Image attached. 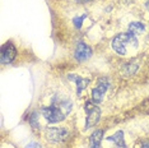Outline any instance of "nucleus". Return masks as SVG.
I'll return each instance as SVG.
<instances>
[{"label":"nucleus","instance_id":"1","mask_svg":"<svg viewBox=\"0 0 149 148\" xmlns=\"http://www.w3.org/2000/svg\"><path fill=\"white\" fill-rule=\"evenodd\" d=\"M127 43H133L134 47H136L138 40L134 33L126 32V33H120V35L115 36L112 40V49L116 51L118 55H125L126 54V45Z\"/></svg>","mask_w":149,"mask_h":148},{"label":"nucleus","instance_id":"2","mask_svg":"<svg viewBox=\"0 0 149 148\" xmlns=\"http://www.w3.org/2000/svg\"><path fill=\"white\" fill-rule=\"evenodd\" d=\"M84 109L87 111V119H86V129H89V128L94 126L98 123L101 117V109L97 106V103H94L93 101H88L86 102V106Z\"/></svg>","mask_w":149,"mask_h":148},{"label":"nucleus","instance_id":"3","mask_svg":"<svg viewBox=\"0 0 149 148\" xmlns=\"http://www.w3.org/2000/svg\"><path fill=\"white\" fill-rule=\"evenodd\" d=\"M42 115L49 123H59L65 119V112L59 106H55V105L43 107Z\"/></svg>","mask_w":149,"mask_h":148},{"label":"nucleus","instance_id":"4","mask_svg":"<svg viewBox=\"0 0 149 148\" xmlns=\"http://www.w3.org/2000/svg\"><path fill=\"white\" fill-rule=\"evenodd\" d=\"M110 87V82L107 78H101L97 83V87L92 89V101L94 103H101L103 100V95Z\"/></svg>","mask_w":149,"mask_h":148},{"label":"nucleus","instance_id":"5","mask_svg":"<svg viewBox=\"0 0 149 148\" xmlns=\"http://www.w3.org/2000/svg\"><path fill=\"white\" fill-rule=\"evenodd\" d=\"M69 133L64 128H47L46 129V137L51 142H63L65 140Z\"/></svg>","mask_w":149,"mask_h":148},{"label":"nucleus","instance_id":"6","mask_svg":"<svg viewBox=\"0 0 149 148\" xmlns=\"http://www.w3.org/2000/svg\"><path fill=\"white\" fill-rule=\"evenodd\" d=\"M15 56H17V50L14 45L12 42L4 43L1 47V56H0L1 64H10L15 59Z\"/></svg>","mask_w":149,"mask_h":148},{"label":"nucleus","instance_id":"7","mask_svg":"<svg viewBox=\"0 0 149 148\" xmlns=\"http://www.w3.org/2000/svg\"><path fill=\"white\" fill-rule=\"evenodd\" d=\"M91 55H92V47L88 46L87 43L84 42H79L75 47V51H74V56L78 61H84V60L89 59Z\"/></svg>","mask_w":149,"mask_h":148},{"label":"nucleus","instance_id":"8","mask_svg":"<svg viewBox=\"0 0 149 148\" xmlns=\"http://www.w3.org/2000/svg\"><path fill=\"white\" fill-rule=\"evenodd\" d=\"M68 79L72 80V82H75L77 83V96H80V93H82V91L86 88V87L89 84V79L88 78H82L80 75H78V74H68Z\"/></svg>","mask_w":149,"mask_h":148},{"label":"nucleus","instance_id":"9","mask_svg":"<svg viewBox=\"0 0 149 148\" xmlns=\"http://www.w3.org/2000/svg\"><path fill=\"white\" fill-rule=\"evenodd\" d=\"M107 140L108 142H113L117 147H120V148H126V143H125V139H124V132L123 130H118V132L115 133L113 135L107 137Z\"/></svg>","mask_w":149,"mask_h":148},{"label":"nucleus","instance_id":"10","mask_svg":"<svg viewBox=\"0 0 149 148\" xmlns=\"http://www.w3.org/2000/svg\"><path fill=\"white\" fill-rule=\"evenodd\" d=\"M102 135H103V130H96V132H93L92 135H91L89 148H100L101 142H102Z\"/></svg>","mask_w":149,"mask_h":148},{"label":"nucleus","instance_id":"11","mask_svg":"<svg viewBox=\"0 0 149 148\" xmlns=\"http://www.w3.org/2000/svg\"><path fill=\"white\" fill-rule=\"evenodd\" d=\"M144 31V24L140 22H131L129 24V32L134 33V35H139Z\"/></svg>","mask_w":149,"mask_h":148},{"label":"nucleus","instance_id":"12","mask_svg":"<svg viewBox=\"0 0 149 148\" xmlns=\"http://www.w3.org/2000/svg\"><path fill=\"white\" fill-rule=\"evenodd\" d=\"M37 117H38V114L37 112H33L31 117H29V124L32 125L33 129H38L40 128V123H38V120H37Z\"/></svg>","mask_w":149,"mask_h":148},{"label":"nucleus","instance_id":"13","mask_svg":"<svg viewBox=\"0 0 149 148\" xmlns=\"http://www.w3.org/2000/svg\"><path fill=\"white\" fill-rule=\"evenodd\" d=\"M84 18H86V14H83L82 17H75V18L73 19L74 26H75L77 28H80V27H82V23H83V21H84Z\"/></svg>","mask_w":149,"mask_h":148},{"label":"nucleus","instance_id":"14","mask_svg":"<svg viewBox=\"0 0 149 148\" xmlns=\"http://www.w3.org/2000/svg\"><path fill=\"white\" fill-rule=\"evenodd\" d=\"M24 148H42L41 146H40L38 143H36V142H32V143H29V144H27V146Z\"/></svg>","mask_w":149,"mask_h":148},{"label":"nucleus","instance_id":"15","mask_svg":"<svg viewBox=\"0 0 149 148\" xmlns=\"http://www.w3.org/2000/svg\"><path fill=\"white\" fill-rule=\"evenodd\" d=\"M141 148H149V142H144L141 144Z\"/></svg>","mask_w":149,"mask_h":148},{"label":"nucleus","instance_id":"16","mask_svg":"<svg viewBox=\"0 0 149 148\" xmlns=\"http://www.w3.org/2000/svg\"><path fill=\"white\" fill-rule=\"evenodd\" d=\"M147 8L149 9V0H148V3H147Z\"/></svg>","mask_w":149,"mask_h":148}]
</instances>
